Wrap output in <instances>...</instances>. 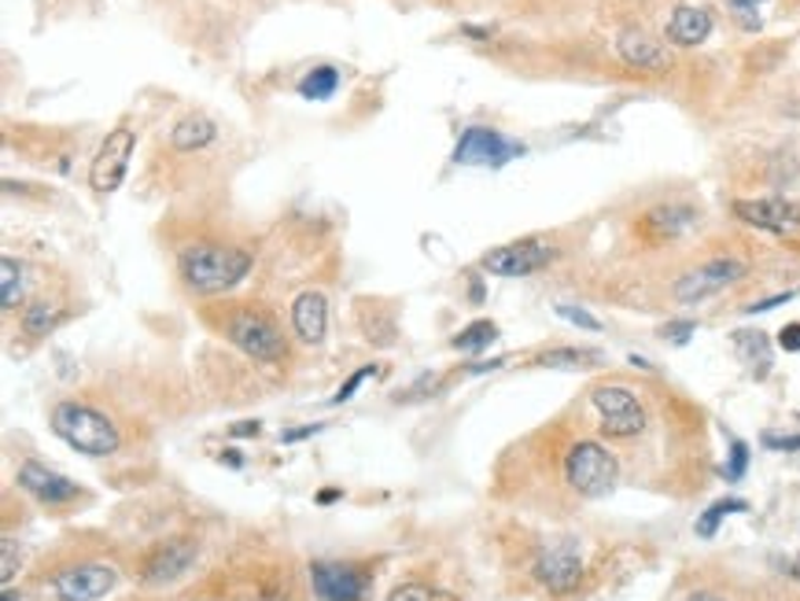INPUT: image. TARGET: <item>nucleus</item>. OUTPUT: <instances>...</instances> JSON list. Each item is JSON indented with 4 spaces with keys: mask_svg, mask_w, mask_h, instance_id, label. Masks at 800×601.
I'll return each mask as SVG.
<instances>
[{
    "mask_svg": "<svg viewBox=\"0 0 800 601\" xmlns=\"http://www.w3.org/2000/svg\"><path fill=\"white\" fill-rule=\"evenodd\" d=\"M181 277L199 296H218V292L237 288L251 269V255L229 244H192L181 252Z\"/></svg>",
    "mask_w": 800,
    "mask_h": 601,
    "instance_id": "obj_1",
    "label": "nucleus"
},
{
    "mask_svg": "<svg viewBox=\"0 0 800 601\" xmlns=\"http://www.w3.org/2000/svg\"><path fill=\"white\" fill-rule=\"evenodd\" d=\"M52 432L60 435L63 443H70L75 451L89 454V457H108L119 451V432L115 424L92 406L81 403H60L52 410Z\"/></svg>",
    "mask_w": 800,
    "mask_h": 601,
    "instance_id": "obj_2",
    "label": "nucleus"
},
{
    "mask_svg": "<svg viewBox=\"0 0 800 601\" xmlns=\"http://www.w3.org/2000/svg\"><path fill=\"white\" fill-rule=\"evenodd\" d=\"M564 480H569V487L575 494H583V499H605V494L616 487L620 465L602 443L580 440L564 454Z\"/></svg>",
    "mask_w": 800,
    "mask_h": 601,
    "instance_id": "obj_3",
    "label": "nucleus"
},
{
    "mask_svg": "<svg viewBox=\"0 0 800 601\" xmlns=\"http://www.w3.org/2000/svg\"><path fill=\"white\" fill-rule=\"evenodd\" d=\"M591 403L602 417V432L609 440H634L645 432V406L628 384H597L591 387Z\"/></svg>",
    "mask_w": 800,
    "mask_h": 601,
    "instance_id": "obj_4",
    "label": "nucleus"
},
{
    "mask_svg": "<svg viewBox=\"0 0 800 601\" xmlns=\"http://www.w3.org/2000/svg\"><path fill=\"white\" fill-rule=\"evenodd\" d=\"M745 277V263H738L731 255H715V258H704V263L690 266L687 274L675 277L672 285V299L682 303V306H693V303H704L712 296H720L723 288L738 285V280Z\"/></svg>",
    "mask_w": 800,
    "mask_h": 601,
    "instance_id": "obj_5",
    "label": "nucleus"
},
{
    "mask_svg": "<svg viewBox=\"0 0 800 601\" xmlns=\"http://www.w3.org/2000/svg\"><path fill=\"white\" fill-rule=\"evenodd\" d=\"M229 339L237 344L247 358L255 362H280L288 355V339L280 336V328L274 325V317L263 311H240L226 322Z\"/></svg>",
    "mask_w": 800,
    "mask_h": 601,
    "instance_id": "obj_6",
    "label": "nucleus"
},
{
    "mask_svg": "<svg viewBox=\"0 0 800 601\" xmlns=\"http://www.w3.org/2000/svg\"><path fill=\"white\" fill-rule=\"evenodd\" d=\"M731 210L745 226H757L786 244H800V204H793V199H782V196L734 199Z\"/></svg>",
    "mask_w": 800,
    "mask_h": 601,
    "instance_id": "obj_7",
    "label": "nucleus"
},
{
    "mask_svg": "<svg viewBox=\"0 0 800 601\" xmlns=\"http://www.w3.org/2000/svg\"><path fill=\"white\" fill-rule=\"evenodd\" d=\"M554 258H557L554 244L543 237H532V240H516V244L487 252L484 269L487 274H498V277H527V274H539L543 266H550Z\"/></svg>",
    "mask_w": 800,
    "mask_h": 601,
    "instance_id": "obj_8",
    "label": "nucleus"
},
{
    "mask_svg": "<svg viewBox=\"0 0 800 601\" xmlns=\"http://www.w3.org/2000/svg\"><path fill=\"white\" fill-rule=\"evenodd\" d=\"M513 156H524V145L487 126H468L454 148V162L462 167H505Z\"/></svg>",
    "mask_w": 800,
    "mask_h": 601,
    "instance_id": "obj_9",
    "label": "nucleus"
},
{
    "mask_svg": "<svg viewBox=\"0 0 800 601\" xmlns=\"http://www.w3.org/2000/svg\"><path fill=\"white\" fill-rule=\"evenodd\" d=\"M134 148H137L134 129L122 126V129H115V134H108V140L100 145L97 159H92V170H89V181L97 193H115V188L122 185Z\"/></svg>",
    "mask_w": 800,
    "mask_h": 601,
    "instance_id": "obj_10",
    "label": "nucleus"
},
{
    "mask_svg": "<svg viewBox=\"0 0 800 601\" xmlns=\"http://www.w3.org/2000/svg\"><path fill=\"white\" fill-rule=\"evenodd\" d=\"M115 587L111 564H70V569L56 572L52 591L60 601H100Z\"/></svg>",
    "mask_w": 800,
    "mask_h": 601,
    "instance_id": "obj_11",
    "label": "nucleus"
},
{
    "mask_svg": "<svg viewBox=\"0 0 800 601\" xmlns=\"http://www.w3.org/2000/svg\"><path fill=\"white\" fill-rule=\"evenodd\" d=\"M535 580L546 587L550 594H572L575 587L583 583V561L575 546L561 542V546H550L535 558Z\"/></svg>",
    "mask_w": 800,
    "mask_h": 601,
    "instance_id": "obj_12",
    "label": "nucleus"
},
{
    "mask_svg": "<svg viewBox=\"0 0 800 601\" xmlns=\"http://www.w3.org/2000/svg\"><path fill=\"white\" fill-rule=\"evenodd\" d=\"M314 591L322 601H366L369 594V575L355 569V564H333L322 561L314 564Z\"/></svg>",
    "mask_w": 800,
    "mask_h": 601,
    "instance_id": "obj_13",
    "label": "nucleus"
},
{
    "mask_svg": "<svg viewBox=\"0 0 800 601\" xmlns=\"http://www.w3.org/2000/svg\"><path fill=\"white\" fill-rule=\"evenodd\" d=\"M616 56H620V60L628 63V67L650 70V75L672 67V52H668V45H661L656 38H650L645 30H620Z\"/></svg>",
    "mask_w": 800,
    "mask_h": 601,
    "instance_id": "obj_14",
    "label": "nucleus"
},
{
    "mask_svg": "<svg viewBox=\"0 0 800 601\" xmlns=\"http://www.w3.org/2000/svg\"><path fill=\"white\" fill-rule=\"evenodd\" d=\"M693 218H698V210L687 207V204H661V207L645 210L642 221H639V229H642L645 240L668 244V240H679L682 233L693 226Z\"/></svg>",
    "mask_w": 800,
    "mask_h": 601,
    "instance_id": "obj_15",
    "label": "nucleus"
},
{
    "mask_svg": "<svg viewBox=\"0 0 800 601\" xmlns=\"http://www.w3.org/2000/svg\"><path fill=\"white\" fill-rule=\"evenodd\" d=\"M19 483L27 487L33 499L45 502V505H63L70 499H78V487L70 483L67 476L52 473V469H45L41 462H27L19 469Z\"/></svg>",
    "mask_w": 800,
    "mask_h": 601,
    "instance_id": "obj_16",
    "label": "nucleus"
},
{
    "mask_svg": "<svg viewBox=\"0 0 800 601\" xmlns=\"http://www.w3.org/2000/svg\"><path fill=\"white\" fill-rule=\"evenodd\" d=\"M712 33V11L698 8V4H679L668 19L664 38L679 45V49H693V45H704Z\"/></svg>",
    "mask_w": 800,
    "mask_h": 601,
    "instance_id": "obj_17",
    "label": "nucleus"
},
{
    "mask_svg": "<svg viewBox=\"0 0 800 601\" xmlns=\"http://www.w3.org/2000/svg\"><path fill=\"white\" fill-rule=\"evenodd\" d=\"M292 328H296L299 339H307V344H322L328 328V303L322 292H303V296L292 303Z\"/></svg>",
    "mask_w": 800,
    "mask_h": 601,
    "instance_id": "obj_18",
    "label": "nucleus"
},
{
    "mask_svg": "<svg viewBox=\"0 0 800 601\" xmlns=\"http://www.w3.org/2000/svg\"><path fill=\"white\" fill-rule=\"evenodd\" d=\"M196 558V546L192 542H170V546L156 550L148 558V569H145V580L148 583H167V580H178V575L192 564Z\"/></svg>",
    "mask_w": 800,
    "mask_h": 601,
    "instance_id": "obj_19",
    "label": "nucleus"
},
{
    "mask_svg": "<svg viewBox=\"0 0 800 601\" xmlns=\"http://www.w3.org/2000/svg\"><path fill=\"white\" fill-rule=\"evenodd\" d=\"M210 140H215V122L204 119V115H188L178 126H174L170 134V145L178 151H196V148H207Z\"/></svg>",
    "mask_w": 800,
    "mask_h": 601,
    "instance_id": "obj_20",
    "label": "nucleus"
},
{
    "mask_svg": "<svg viewBox=\"0 0 800 601\" xmlns=\"http://www.w3.org/2000/svg\"><path fill=\"white\" fill-rule=\"evenodd\" d=\"M749 510V502H741V499H720V502H712L709 510H704L698 516V535L701 539H712L715 532H720V524H723V516H731V513H745Z\"/></svg>",
    "mask_w": 800,
    "mask_h": 601,
    "instance_id": "obj_21",
    "label": "nucleus"
},
{
    "mask_svg": "<svg viewBox=\"0 0 800 601\" xmlns=\"http://www.w3.org/2000/svg\"><path fill=\"white\" fill-rule=\"evenodd\" d=\"M734 347H738V355L757 365V373L763 376L768 373V365H771V351H768V336L763 333H752V328H745V333H738L734 336Z\"/></svg>",
    "mask_w": 800,
    "mask_h": 601,
    "instance_id": "obj_22",
    "label": "nucleus"
},
{
    "mask_svg": "<svg viewBox=\"0 0 800 601\" xmlns=\"http://www.w3.org/2000/svg\"><path fill=\"white\" fill-rule=\"evenodd\" d=\"M339 86V70L336 67H314L307 78L299 81V92L307 100H328Z\"/></svg>",
    "mask_w": 800,
    "mask_h": 601,
    "instance_id": "obj_23",
    "label": "nucleus"
},
{
    "mask_svg": "<svg viewBox=\"0 0 800 601\" xmlns=\"http://www.w3.org/2000/svg\"><path fill=\"white\" fill-rule=\"evenodd\" d=\"M56 322H60V306L49 299H38L22 311V328H27L30 336H45Z\"/></svg>",
    "mask_w": 800,
    "mask_h": 601,
    "instance_id": "obj_24",
    "label": "nucleus"
},
{
    "mask_svg": "<svg viewBox=\"0 0 800 601\" xmlns=\"http://www.w3.org/2000/svg\"><path fill=\"white\" fill-rule=\"evenodd\" d=\"M763 8H768V0H727V11H731V19L738 22L741 30H760L763 27Z\"/></svg>",
    "mask_w": 800,
    "mask_h": 601,
    "instance_id": "obj_25",
    "label": "nucleus"
},
{
    "mask_svg": "<svg viewBox=\"0 0 800 601\" xmlns=\"http://www.w3.org/2000/svg\"><path fill=\"white\" fill-rule=\"evenodd\" d=\"M494 336H498V328H494L491 322H476V325H468L462 336H454V347L457 351H480V347H487Z\"/></svg>",
    "mask_w": 800,
    "mask_h": 601,
    "instance_id": "obj_26",
    "label": "nucleus"
},
{
    "mask_svg": "<svg viewBox=\"0 0 800 601\" xmlns=\"http://www.w3.org/2000/svg\"><path fill=\"white\" fill-rule=\"evenodd\" d=\"M0 277H4V311H11V306H19V296H22V266L16 258H4V263H0Z\"/></svg>",
    "mask_w": 800,
    "mask_h": 601,
    "instance_id": "obj_27",
    "label": "nucleus"
},
{
    "mask_svg": "<svg viewBox=\"0 0 800 601\" xmlns=\"http://www.w3.org/2000/svg\"><path fill=\"white\" fill-rule=\"evenodd\" d=\"M591 351H575V347H561L543 355V365H554V370H580V365H591Z\"/></svg>",
    "mask_w": 800,
    "mask_h": 601,
    "instance_id": "obj_28",
    "label": "nucleus"
},
{
    "mask_svg": "<svg viewBox=\"0 0 800 601\" xmlns=\"http://www.w3.org/2000/svg\"><path fill=\"white\" fill-rule=\"evenodd\" d=\"M387 601H454V598L443 594V591H432V587H425V583H406V587H398Z\"/></svg>",
    "mask_w": 800,
    "mask_h": 601,
    "instance_id": "obj_29",
    "label": "nucleus"
},
{
    "mask_svg": "<svg viewBox=\"0 0 800 601\" xmlns=\"http://www.w3.org/2000/svg\"><path fill=\"white\" fill-rule=\"evenodd\" d=\"M557 314L564 317V322H572V325L586 328V333H597V328H602V322H597L594 314H586L583 306H572V303H557Z\"/></svg>",
    "mask_w": 800,
    "mask_h": 601,
    "instance_id": "obj_30",
    "label": "nucleus"
},
{
    "mask_svg": "<svg viewBox=\"0 0 800 601\" xmlns=\"http://www.w3.org/2000/svg\"><path fill=\"white\" fill-rule=\"evenodd\" d=\"M745 465H749V446L741 443V440H734V443H731V462H727L723 476H727V480H741V476H745Z\"/></svg>",
    "mask_w": 800,
    "mask_h": 601,
    "instance_id": "obj_31",
    "label": "nucleus"
},
{
    "mask_svg": "<svg viewBox=\"0 0 800 601\" xmlns=\"http://www.w3.org/2000/svg\"><path fill=\"white\" fill-rule=\"evenodd\" d=\"M763 446H768V451H786V454H793V451H800V432H797V435L763 432Z\"/></svg>",
    "mask_w": 800,
    "mask_h": 601,
    "instance_id": "obj_32",
    "label": "nucleus"
},
{
    "mask_svg": "<svg viewBox=\"0 0 800 601\" xmlns=\"http://www.w3.org/2000/svg\"><path fill=\"white\" fill-rule=\"evenodd\" d=\"M369 376H373V365H366V370H358V373L350 376V381H347L344 387H339L336 395H333V403H336V406H339V403H347V398L358 392V384H362V381H369Z\"/></svg>",
    "mask_w": 800,
    "mask_h": 601,
    "instance_id": "obj_33",
    "label": "nucleus"
},
{
    "mask_svg": "<svg viewBox=\"0 0 800 601\" xmlns=\"http://www.w3.org/2000/svg\"><path fill=\"white\" fill-rule=\"evenodd\" d=\"M779 347L790 351V355H797V351H800V322H793V325L782 328V333H779Z\"/></svg>",
    "mask_w": 800,
    "mask_h": 601,
    "instance_id": "obj_34",
    "label": "nucleus"
},
{
    "mask_svg": "<svg viewBox=\"0 0 800 601\" xmlns=\"http://www.w3.org/2000/svg\"><path fill=\"white\" fill-rule=\"evenodd\" d=\"M11 575H16V542L4 539V569H0V580L11 583Z\"/></svg>",
    "mask_w": 800,
    "mask_h": 601,
    "instance_id": "obj_35",
    "label": "nucleus"
},
{
    "mask_svg": "<svg viewBox=\"0 0 800 601\" xmlns=\"http://www.w3.org/2000/svg\"><path fill=\"white\" fill-rule=\"evenodd\" d=\"M690 333H693V322H675V325H668V328H664V336H668V339H675V344H687Z\"/></svg>",
    "mask_w": 800,
    "mask_h": 601,
    "instance_id": "obj_36",
    "label": "nucleus"
},
{
    "mask_svg": "<svg viewBox=\"0 0 800 601\" xmlns=\"http://www.w3.org/2000/svg\"><path fill=\"white\" fill-rule=\"evenodd\" d=\"M310 432H317V424H310V428H296V432H285V443H296V440H307Z\"/></svg>",
    "mask_w": 800,
    "mask_h": 601,
    "instance_id": "obj_37",
    "label": "nucleus"
},
{
    "mask_svg": "<svg viewBox=\"0 0 800 601\" xmlns=\"http://www.w3.org/2000/svg\"><path fill=\"white\" fill-rule=\"evenodd\" d=\"M687 601H723L720 594H709V591H698V594H690Z\"/></svg>",
    "mask_w": 800,
    "mask_h": 601,
    "instance_id": "obj_38",
    "label": "nucleus"
},
{
    "mask_svg": "<svg viewBox=\"0 0 800 601\" xmlns=\"http://www.w3.org/2000/svg\"><path fill=\"white\" fill-rule=\"evenodd\" d=\"M4 601H19V594H11V591H4Z\"/></svg>",
    "mask_w": 800,
    "mask_h": 601,
    "instance_id": "obj_39",
    "label": "nucleus"
}]
</instances>
